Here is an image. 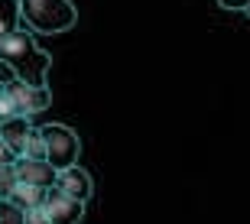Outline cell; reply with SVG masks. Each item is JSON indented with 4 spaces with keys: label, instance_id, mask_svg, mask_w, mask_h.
<instances>
[{
    "label": "cell",
    "instance_id": "cell-1",
    "mask_svg": "<svg viewBox=\"0 0 250 224\" xmlns=\"http://www.w3.org/2000/svg\"><path fill=\"white\" fill-rule=\"evenodd\" d=\"M0 62L13 72V78L33 88H49V65L52 59L36 46V39L29 29L20 26L7 39H0Z\"/></svg>",
    "mask_w": 250,
    "mask_h": 224
},
{
    "label": "cell",
    "instance_id": "cell-2",
    "mask_svg": "<svg viewBox=\"0 0 250 224\" xmlns=\"http://www.w3.org/2000/svg\"><path fill=\"white\" fill-rule=\"evenodd\" d=\"M20 23L39 36H59L78 23L72 0H20Z\"/></svg>",
    "mask_w": 250,
    "mask_h": 224
},
{
    "label": "cell",
    "instance_id": "cell-3",
    "mask_svg": "<svg viewBox=\"0 0 250 224\" xmlns=\"http://www.w3.org/2000/svg\"><path fill=\"white\" fill-rule=\"evenodd\" d=\"M39 130H42V140H46V163L56 172H62L68 166H78L82 140H78V133L72 127H65V123H46Z\"/></svg>",
    "mask_w": 250,
    "mask_h": 224
},
{
    "label": "cell",
    "instance_id": "cell-4",
    "mask_svg": "<svg viewBox=\"0 0 250 224\" xmlns=\"http://www.w3.org/2000/svg\"><path fill=\"white\" fill-rule=\"evenodd\" d=\"M7 94H10V101L17 104L20 117H33V114L46 111L52 104V91L49 88H33V84H23V81H10Z\"/></svg>",
    "mask_w": 250,
    "mask_h": 224
},
{
    "label": "cell",
    "instance_id": "cell-5",
    "mask_svg": "<svg viewBox=\"0 0 250 224\" xmlns=\"http://www.w3.org/2000/svg\"><path fill=\"white\" fill-rule=\"evenodd\" d=\"M56 188L62 192V195H68V198H75V202L88 205V198L94 195V179H91L88 169L68 166V169H62V172L56 176Z\"/></svg>",
    "mask_w": 250,
    "mask_h": 224
},
{
    "label": "cell",
    "instance_id": "cell-6",
    "mask_svg": "<svg viewBox=\"0 0 250 224\" xmlns=\"http://www.w3.org/2000/svg\"><path fill=\"white\" fill-rule=\"evenodd\" d=\"M42 208H46L49 224H78L84 218V205H82V202L62 195L56 185L46 192V205H42Z\"/></svg>",
    "mask_w": 250,
    "mask_h": 224
},
{
    "label": "cell",
    "instance_id": "cell-7",
    "mask_svg": "<svg viewBox=\"0 0 250 224\" xmlns=\"http://www.w3.org/2000/svg\"><path fill=\"white\" fill-rule=\"evenodd\" d=\"M13 172H17V182H23V185H36V188H52L56 185V169L49 166L46 159H23L20 156L17 163H13Z\"/></svg>",
    "mask_w": 250,
    "mask_h": 224
},
{
    "label": "cell",
    "instance_id": "cell-8",
    "mask_svg": "<svg viewBox=\"0 0 250 224\" xmlns=\"http://www.w3.org/2000/svg\"><path fill=\"white\" fill-rule=\"evenodd\" d=\"M29 130H33L29 117H10V121L0 123V140H3L10 149H13V156H17V159L23 156V146H26Z\"/></svg>",
    "mask_w": 250,
    "mask_h": 224
},
{
    "label": "cell",
    "instance_id": "cell-9",
    "mask_svg": "<svg viewBox=\"0 0 250 224\" xmlns=\"http://www.w3.org/2000/svg\"><path fill=\"white\" fill-rule=\"evenodd\" d=\"M7 202H10V205H17L20 211H26V208H39V205H46V188L23 185V182H20V185L10 192Z\"/></svg>",
    "mask_w": 250,
    "mask_h": 224
},
{
    "label": "cell",
    "instance_id": "cell-10",
    "mask_svg": "<svg viewBox=\"0 0 250 224\" xmlns=\"http://www.w3.org/2000/svg\"><path fill=\"white\" fill-rule=\"evenodd\" d=\"M20 26V0H0V39H7Z\"/></svg>",
    "mask_w": 250,
    "mask_h": 224
},
{
    "label": "cell",
    "instance_id": "cell-11",
    "mask_svg": "<svg viewBox=\"0 0 250 224\" xmlns=\"http://www.w3.org/2000/svg\"><path fill=\"white\" fill-rule=\"evenodd\" d=\"M23 159H46V140H42V130L33 127L26 137V146H23Z\"/></svg>",
    "mask_w": 250,
    "mask_h": 224
},
{
    "label": "cell",
    "instance_id": "cell-12",
    "mask_svg": "<svg viewBox=\"0 0 250 224\" xmlns=\"http://www.w3.org/2000/svg\"><path fill=\"white\" fill-rule=\"evenodd\" d=\"M17 172H13V166H0V198H10V192L17 188Z\"/></svg>",
    "mask_w": 250,
    "mask_h": 224
},
{
    "label": "cell",
    "instance_id": "cell-13",
    "mask_svg": "<svg viewBox=\"0 0 250 224\" xmlns=\"http://www.w3.org/2000/svg\"><path fill=\"white\" fill-rule=\"evenodd\" d=\"M0 224H23V211L10 205L7 198H0Z\"/></svg>",
    "mask_w": 250,
    "mask_h": 224
},
{
    "label": "cell",
    "instance_id": "cell-14",
    "mask_svg": "<svg viewBox=\"0 0 250 224\" xmlns=\"http://www.w3.org/2000/svg\"><path fill=\"white\" fill-rule=\"evenodd\" d=\"M23 224H49L46 208H42V205H39V208H26V211H23Z\"/></svg>",
    "mask_w": 250,
    "mask_h": 224
},
{
    "label": "cell",
    "instance_id": "cell-15",
    "mask_svg": "<svg viewBox=\"0 0 250 224\" xmlns=\"http://www.w3.org/2000/svg\"><path fill=\"white\" fill-rule=\"evenodd\" d=\"M17 163V156H13V149L7 146V143L0 140V166H13Z\"/></svg>",
    "mask_w": 250,
    "mask_h": 224
},
{
    "label": "cell",
    "instance_id": "cell-16",
    "mask_svg": "<svg viewBox=\"0 0 250 224\" xmlns=\"http://www.w3.org/2000/svg\"><path fill=\"white\" fill-rule=\"evenodd\" d=\"M224 10H244L247 13V7H250V0H218Z\"/></svg>",
    "mask_w": 250,
    "mask_h": 224
},
{
    "label": "cell",
    "instance_id": "cell-17",
    "mask_svg": "<svg viewBox=\"0 0 250 224\" xmlns=\"http://www.w3.org/2000/svg\"><path fill=\"white\" fill-rule=\"evenodd\" d=\"M10 81H17V78H13V72H10V68L0 62V84H10Z\"/></svg>",
    "mask_w": 250,
    "mask_h": 224
},
{
    "label": "cell",
    "instance_id": "cell-18",
    "mask_svg": "<svg viewBox=\"0 0 250 224\" xmlns=\"http://www.w3.org/2000/svg\"><path fill=\"white\" fill-rule=\"evenodd\" d=\"M3 88H7V84H0V98H3Z\"/></svg>",
    "mask_w": 250,
    "mask_h": 224
},
{
    "label": "cell",
    "instance_id": "cell-19",
    "mask_svg": "<svg viewBox=\"0 0 250 224\" xmlns=\"http://www.w3.org/2000/svg\"><path fill=\"white\" fill-rule=\"evenodd\" d=\"M247 13H250V7H247Z\"/></svg>",
    "mask_w": 250,
    "mask_h": 224
}]
</instances>
